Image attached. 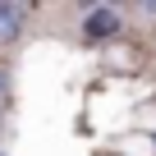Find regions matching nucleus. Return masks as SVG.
Returning a JSON list of instances; mask_svg holds the SVG:
<instances>
[{
	"instance_id": "nucleus-1",
	"label": "nucleus",
	"mask_w": 156,
	"mask_h": 156,
	"mask_svg": "<svg viewBox=\"0 0 156 156\" xmlns=\"http://www.w3.org/2000/svg\"><path fill=\"white\" fill-rule=\"evenodd\" d=\"M83 32H87L92 41H106V37L119 32V14H115L110 5H101V9H92V14L83 19Z\"/></svg>"
},
{
	"instance_id": "nucleus-2",
	"label": "nucleus",
	"mask_w": 156,
	"mask_h": 156,
	"mask_svg": "<svg viewBox=\"0 0 156 156\" xmlns=\"http://www.w3.org/2000/svg\"><path fill=\"white\" fill-rule=\"evenodd\" d=\"M23 19H28V9H23V5H0V46L14 41V37L23 32Z\"/></svg>"
},
{
	"instance_id": "nucleus-3",
	"label": "nucleus",
	"mask_w": 156,
	"mask_h": 156,
	"mask_svg": "<svg viewBox=\"0 0 156 156\" xmlns=\"http://www.w3.org/2000/svg\"><path fill=\"white\" fill-rule=\"evenodd\" d=\"M0 97H5V73H0Z\"/></svg>"
}]
</instances>
